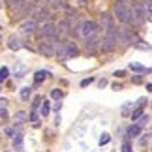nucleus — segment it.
Here are the masks:
<instances>
[{
	"mask_svg": "<svg viewBox=\"0 0 152 152\" xmlns=\"http://www.w3.org/2000/svg\"><path fill=\"white\" fill-rule=\"evenodd\" d=\"M115 17L118 23H124V25L132 23V10H130V4L126 0H118L115 4Z\"/></svg>",
	"mask_w": 152,
	"mask_h": 152,
	"instance_id": "1",
	"label": "nucleus"
},
{
	"mask_svg": "<svg viewBox=\"0 0 152 152\" xmlns=\"http://www.w3.org/2000/svg\"><path fill=\"white\" fill-rule=\"evenodd\" d=\"M77 32L81 34V38L90 39V38L98 36V25H96L94 21H83V23L77 26Z\"/></svg>",
	"mask_w": 152,
	"mask_h": 152,
	"instance_id": "2",
	"label": "nucleus"
},
{
	"mask_svg": "<svg viewBox=\"0 0 152 152\" xmlns=\"http://www.w3.org/2000/svg\"><path fill=\"white\" fill-rule=\"evenodd\" d=\"M130 10H132V23L130 25H143L145 23V10H143V4L141 2H133V6H130Z\"/></svg>",
	"mask_w": 152,
	"mask_h": 152,
	"instance_id": "3",
	"label": "nucleus"
},
{
	"mask_svg": "<svg viewBox=\"0 0 152 152\" xmlns=\"http://www.w3.org/2000/svg\"><path fill=\"white\" fill-rule=\"evenodd\" d=\"M115 47H116V34H105L103 39L100 42V51L111 53Z\"/></svg>",
	"mask_w": 152,
	"mask_h": 152,
	"instance_id": "4",
	"label": "nucleus"
},
{
	"mask_svg": "<svg viewBox=\"0 0 152 152\" xmlns=\"http://www.w3.org/2000/svg\"><path fill=\"white\" fill-rule=\"evenodd\" d=\"M116 43L132 45L133 43V32L128 30V28H118V30H116Z\"/></svg>",
	"mask_w": 152,
	"mask_h": 152,
	"instance_id": "5",
	"label": "nucleus"
},
{
	"mask_svg": "<svg viewBox=\"0 0 152 152\" xmlns=\"http://www.w3.org/2000/svg\"><path fill=\"white\" fill-rule=\"evenodd\" d=\"M39 36L42 38H53V36H56L58 34V30H56V26L53 25V23H42V25H39Z\"/></svg>",
	"mask_w": 152,
	"mask_h": 152,
	"instance_id": "6",
	"label": "nucleus"
},
{
	"mask_svg": "<svg viewBox=\"0 0 152 152\" xmlns=\"http://www.w3.org/2000/svg\"><path fill=\"white\" fill-rule=\"evenodd\" d=\"M36 28H38V23L34 21V19H30V21H26V23H23V25H21V32L23 34H32Z\"/></svg>",
	"mask_w": 152,
	"mask_h": 152,
	"instance_id": "7",
	"label": "nucleus"
},
{
	"mask_svg": "<svg viewBox=\"0 0 152 152\" xmlns=\"http://www.w3.org/2000/svg\"><path fill=\"white\" fill-rule=\"evenodd\" d=\"M64 47H66V55H68V58H72V56H77V55H79V47H77V43H75V42H68V43H64Z\"/></svg>",
	"mask_w": 152,
	"mask_h": 152,
	"instance_id": "8",
	"label": "nucleus"
},
{
	"mask_svg": "<svg viewBox=\"0 0 152 152\" xmlns=\"http://www.w3.org/2000/svg\"><path fill=\"white\" fill-rule=\"evenodd\" d=\"M139 133H141V128H139L137 124H133V126H130L126 130V137H130V139H133V137H137Z\"/></svg>",
	"mask_w": 152,
	"mask_h": 152,
	"instance_id": "9",
	"label": "nucleus"
},
{
	"mask_svg": "<svg viewBox=\"0 0 152 152\" xmlns=\"http://www.w3.org/2000/svg\"><path fill=\"white\" fill-rule=\"evenodd\" d=\"M143 10H145V17L152 19V0H143Z\"/></svg>",
	"mask_w": 152,
	"mask_h": 152,
	"instance_id": "10",
	"label": "nucleus"
},
{
	"mask_svg": "<svg viewBox=\"0 0 152 152\" xmlns=\"http://www.w3.org/2000/svg\"><path fill=\"white\" fill-rule=\"evenodd\" d=\"M49 77V72H38L36 75H34V81H36V85H39L42 81H45Z\"/></svg>",
	"mask_w": 152,
	"mask_h": 152,
	"instance_id": "11",
	"label": "nucleus"
},
{
	"mask_svg": "<svg viewBox=\"0 0 152 152\" xmlns=\"http://www.w3.org/2000/svg\"><path fill=\"white\" fill-rule=\"evenodd\" d=\"M51 6H53L55 10H66V8H68L64 0H51Z\"/></svg>",
	"mask_w": 152,
	"mask_h": 152,
	"instance_id": "12",
	"label": "nucleus"
},
{
	"mask_svg": "<svg viewBox=\"0 0 152 152\" xmlns=\"http://www.w3.org/2000/svg\"><path fill=\"white\" fill-rule=\"evenodd\" d=\"M13 118H15V122H17V124H23V122H25V120L28 118V116H26V113H23V111H19V113H15V116H13Z\"/></svg>",
	"mask_w": 152,
	"mask_h": 152,
	"instance_id": "13",
	"label": "nucleus"
},
{
	"mask_svg": "<svg viewBox=\"0 0 152 152\" xmlns=\"http://www.w3.org/2000/svg\"><path fill=\"white\" fill-rule=\"evenodd\" d=\"M8 47H10V49H13V51H17V49L21 47L19 39H17V38H10V42H8Z\"/></svg>",
	"mask_w": 152,
	"mask_h": 152,
	"instance_id": "14",
	"label": "nucleus"
},
{
	"mask_svg": "<svg viewBox=\"0 0 152 152\" xmlns=\"http://www.w3.org/2000/svg\"><path fill=\"white\" fill-rule=\"evenodd\" d=\"M32 94V88L30 86H25V88H21V100H28Z\"/></svg>",
	"mask_w": 152,
	"mask_h": 152,
	"instance_id": "15",
	"label": "nucleus"
},
{
	"mask_svg": "<svg viewBox=\"0 0 152 152\" xmlns=\"http://www.w3.org/2000/svg\"><path fill=\"white\" fill-rule=\"evenodd\" d=\"M13 145H15L17 150H21V148H23V135H19V133H17V135L13 137Z\"/></svg>",
	"mask_w": 152,
	"mask_h": 152,
	"instance_id": "16",
	"label": "nucleus"
},
{
	"mask_svg": "<svg viewBox=\"0 0 152 152\" xmlns=\"http://www.w3.org/2000/svg\"><path fill=\"white\" fill-rule=\"evenodd\" d=\"M141 115H143V105H139V107H137V109H135V111L132 113V118H133V120H137V118H139Z\"/></svg>",
	"mask_w": 152,
	"mask_h": 152,
	"instance_id": "17",
	"label": "nucleus"
},
{
	"mask_svg": "<svg viewBox=\"0 0 152 152\" xmlns=\"http://www.w3.org/2000/svg\"><path fill=\"white\" fill-rule=\"evenodd\" d=\"M148 120H150V118H148V115H141V116H139V122H137V126H139V128H143V126L147 124Z\"/></svg>",
	"mask_w": 152,
	"mask_h": 152,
	"instance_id": "18",
	"label": "nucleus"
},
{
	"mask_svg": "<svg viewBox=\"0 0 152 152\" xmlns=\"http://www.w3.org/2000/svg\"><path fill=\"white\" fill-rule=\"evenodd\" d=\"M51 96L55 98V100H60V98L64 96V92H62V90H58V88H53V90H51Z\"/></svg>",
	"mask_w": 152,
	"mask_h": 152,
	"instance_id": "19",
	"label": "nucleus"
},
{
	"mask_svg": "<svg viewBox=\"0 0 152 152\" xmlns=\"http://www.w3.org/2000/svg\"><path fill=\"white\" fill-rule=\"evenodd\" d=\"M8 73H10V69H8V68H0V83L8 79Z\"/></svg>",
	"mask_w": 152,
	"mask_h": 152,
	"instance_id": "20",
	"label": "nucleus"
},
{
	"mask_svg": "<svg viewBox=\"0 0 152 152\" xmlns=\"http://www.w3.org/2000/svg\"><path fill=\"white\" fill-rule=\"evenodd\" d=\"M49 111H51L49 102H43V105H42V116H47V115H49Z\"/></svg>",
	"mask_w": 152,
	"mask_h": 152,
	"instance_id": "21",
	"label": "nucleus"
},
{
	"mask_svg": "<svg viewBox=\"0 0 152 152\" xmlns=\"http://www.w3.org/2000/svg\"><path fill=\"white\" fill-rule=\"evenodd\" d=\"M6 133H8V137L13 139L17 135V128H6Z\"/></svg>",
	"mask_w": 152,
	"mask_h": 152,
	"instance_id": "22",
	"label": "nucleus"
},
{
	"mask_svg": "<svg viewBox=\"0 0 152 152\" xmlns=\"http://www.w3.org/2000/svg\"><path fill=\"white\" fill-rule=\"evenodd\" d=\"M111 141V137H109V133H103V135L100 137V145H107Z\"/></svg>",
	"mask_w": 152,
	"mask_h": 152,
	"instance_id": "23",
	"label": "nucleus"
},
{
	"mask_svg": "<svg viewBox=\"0 0 152 152\" xmlns=\"http://www.w3.org/2000/svg\"><path fill=\"white\" fill-rule=\"evenodd\" d=\"M135 47H137V49H141V51H150V49H152L150 45H147V43H137Z\"/></svg>",
	"mask_w": 152,
	"mask_h": 152,
	"instance_id": "24",
	"label": "nucleus"
},
{
	"mask_svg": "<svg viewBox=\"0 0 152 152\" xmlns=\"http://www.w3.org/2000/svg\"><path fill=\"white\" fill-rule=\"evenodd\" d=\"M32 103H34L32 107H34V109H38V107H39V103H42V98H39V96H36V98H34V102H32Z\"/></svg>",
	"mask_w": 152,
	"mask_h": 152,
	"instance_id": "25",
	"label": "nucleus"
},
{
	"mask_svg": "<svg viewBox=\"0 0 152 152\" xmlns=\"http://www.w3.org/2000/svg\"><path fill=\"white\" fill-rule=\"evenodd\" d=\"M122 152H132V145L130 143H124V145H122Z\"/></svg>",
	"mask_w": 152,
	"mask_h": 152,
	"instance_id": "26",
	"label": "nucleus"
},
{
	"mask_svg": "<svg viewBox=\"0 0 152 152\" xmlns=\"http://www.w3.org/2000/svg\"><path fill=\"white\" fill-rule=\"evenodd\" d=\"M92 81H94L92 77H88V79H83V81H81V86H86V85H90Z\"/></svg>",
	"mask_w": 152,
	"mask_h": 152,
	"instance_id": "27",
	"label": "nucleus"
},
{
	"mask_svg": "<svg viewBox=\"0 0 152 152\" xmlns=\"http://www.w3.org/2000/svg\"><path fill=\"white\" fill-rule=\"evenodd\" d=\"M6 105H8V100H6V98H0V109H6Z\"/></svg>",
	"mask_w": 152,
	"mask_h": 152,
	"instance_id": "28",
	"label": "nucleus"
},
{
	"mask_svg": "<svg viewBox=\"0 0 152 152\" xmlns=\"http://www.w3.org/2000/svg\"><path fill=\"white\" fill-rule=\"evenodd\" d=\"M53 109H55V111H56V113H58V111H60V109H62V103H60V100H58V102H56L55 105H53Z\"/></svg>",
	"mask_w": 152,
	"mask_h": 152,
	"instance_id": "29",
	"label": "nucleus"
},
{
	"mask_svg": "<svg viewBox=\"0 0 152 152\" xmlns=\"http://www.w3.org/2000/svg\"><path fill=\"white\" fill-rule=\"evenodd\" d=\"M145 135H147V137H143L141 141H139L141 145H147V141H150V133H145Z\"/></svg>",
	"mask_w": 152,
	"mask_h": 152,
	"instance_id": "30",
	"label": "nucleus"
},
{
	"mask_svg": "<svg viewBox=\"0 0 152 152\" xmlns=\"http://www.w3.org/2000/svg\"><path fill=\"white\" fill-rule=\"evenodd\" d=\"M130 105H132V103H126V105H124V109H122V115H128V113H130Z\"/></svg>",
	"mask_w": 152,
	"mask_h": 152,
	"instance_id": "31",
	"label": "nucleus"
},
{
	"mask_svg": "<svg viewBox=\"0 0 152 152\" xmlns=\"http://www.w3.org/2000/svg\"><path fill=\"white\" fill-rule=\"evenodd\" d=\"M6 116H8V111H6V109H0V118H6Z\"/></svg>",
	"mask_w": 152,
	"mask_h": 152,
	"instance_id": "32",
	"label": "nucleus"
},
{
	"mask_svg": "<svg viewBox=\"0 0 152 152\" xmlns=\"http://www.w3.org/2000/svg\"><path fill=\"white\" fill-rule=\"evenodd\" d=\"M30 120H38V113H36V111H32V113H30Z\"/></svg>",
	"mask_w": 152,
	"mask_h": 152,
	"instance_id": "33",
	"label": "nucleus"
},
{
	"mask_svg": "<svg viewBox=\"0 0 152 152\" xmlns=\"http://www.w3.org/2000/svg\"><path fill=\"white\" fill-rule=\"evenodd\" d=\"M124 75H126V73L122 72V69H120V72H115V77H124Z\"/></svg>",
	"mask_w": 152,
	"mask_h": 152,
	"instance_id": "34",
	"label": "nucleus"
},
{
	"mask_svg": "<svg viewBox=\"0 0 152 152\" xmlns=\"http://www.w3.org/2000/svg\"><path fill=\"white\" fill-rule=\"evenodd\" d=\"M147 88H148V92H152V85H148V86H147Z\"/></svg>",
	"mask_w": 152,
	"mask_h": 152,
	"instance_id": "35",
	"label": "nucleus"
}]
</instances>
